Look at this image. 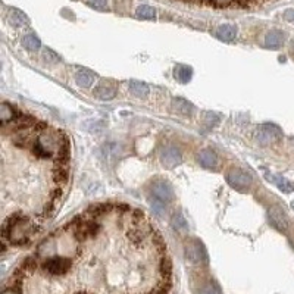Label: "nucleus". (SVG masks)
<instances>
[{
    "mask_svg": "<svg viewBox=\"0 0 294 294\" xmlns=\"http://www.w3.org/2000/svg\"><path fill=\"white\" fill-rule=\"evenodd\" d=\"M68 258L55 280H18L21 294H168L171 263L154 225L127 205L92 208L49 235Z\"/></svg>",
    "mask_w": 294,
    "mask_h": 294,
    "instance_id": "1",
    "label": "nucleus"
},
{
    "mask_svg": "<svg viewBox=\"0 0 294 294\" xmlns=\"http://www.w3.org/2000/svg\"><path fill=\"white\" fill-rule=\"evenodd\" d=\"M2 212L43 222L60 205L68 184V135L28 115L2 125ZM3 219V221H5Z\"/></svg>",
    "mask_w": 294,
    "mask_h": 294,
    "instance_id": "2",
    "label": "nucleus"
},
{
    "mask_svg": "<svg viewBox=\"0 0 294 294\" xmlns=\"http://www.w3.org/2000/svg\"><path fill=\"white\" fill-rule=\"evenodd\" d=\"M227 181L231 187L240 191V193H246L250 190L252 184H253V178L252 175L240 168H233L228 174H227Z\"/></svg>",
    "mask_w": 294,
    "mask_h": 294,
    "instance_id": "3",
    "label": "nucleus"
},
{
    "mask_svg": "<svg viewBox=\"0 0 294 294\" xmlns=\"http://www.w3.org/2000/svg\"><path fill=\"white\" fill-rule=\"evenodd\" d=\"M282 139V131L274 124H263L258 128V141L262 146H269Z\"/></svg>",
    "mask_w": 294,
    "mask_h": 294,
    "instance_id": "4",
    "label": "nucleus"
},
{
    "mask_svg": "<svg viewBox=\"0 0 294 294\" xmlns=\"http://www.w3.org/2000/svg\"><path fill=\"white\" fill-rule=\"evenodd\" d=\"M186 258L190 263H208L206 250L197 240H191L186 244Z\"/></svg>",
    "mask_w": 294,
    "mask_h": 294,
    "instance_id": "5",
    "label": "nucleus"
},
{
    "mask_svg": "<svg viewBox=\"0 0 294 294\" xmlns=\"http://www.w3.org/2000/svg\"><path fill=\"white\" fill-rule=\"evenodd\" d=\"M152 194L154 199H157L162 203H168L174 199V188L172 186L165 181V179H157L152 184Z\"/></svg>",
    "mask_w": 294,
    "mask_h": 294,
    "instance_id": "6",
    "label": "nucleus"
},
{
    "mask_svg": "<svg viewBox=\"0 0 294 294\" xmlns=\"http://www.w3.org/2000/svg\"><path fill=\"white\" fill-rule=\"evenodd\" d=\"M161 162H162L165 168L174 169L183 162V154L174 146H166L161 153Z\"/></svg>",
    "mask_w": 294,
    "mask_h": 294,
    "instance_id": "7",
    "label": "nucleus"
},
{
    "mask_svg": "<svg viewBox=\"0 0 294 294\" xmlns=\"http://www.w3.org/2000/svg\"><path fill=\"white\" fill-rule=\"evenodd\" d=\"M21 115V112H18L15 107L6 102H3L0 105V121H2V125H6V124H11L13 122L16 118Z\"/></svg>",
    "mask_w": 294,
    "mask_h": 294,
    "instance_id": "8",
    "label": "nucleus"
},
{
    "mask_svg": "<svg viewBox=\"0 0 294 294\" xmlns=\"http://www.w3.org/2000/svg\"><path fill=\"white\" fill-rule=\"evenodd\" d=\"M216 37L222 41H234L235 37H237V28L231 24H222L216 28Z\"/></svg>",
    "mask_w": 294,
    "mask_h": 294,
    "instance_id": "9",
    "label": "nucleus"
},
{
    "mask_svg": "<svg viewBox=\"0 0 294 294\" xmlns=\"http://www.w3.org/2000/svg\"><path fill=\"white\" fill-rule=\"evenodd\" d=\"M199 164L201 165L203 168H206V169L216 168V165H218V156H216V153L212 152L209 149L201 150V152L199 153Z\"/></svg>",
    "mask_w": 294,
    "mask_h": 294,
    "instance_id": "10",
    "label": "nucleus"
},
{
    "mask_svg": "<svg viewBox=\"0 0 294 294\" xmlns=\"http://www.w3.org/2000/svg\"><path fill=\"white\" fill-rule=\"evenodd\" d=\"M8 19H9L12 27H15V28H21V27H25V25L30 24L28 16L19 9H11L9 15H8Z\"/></svg>",
    "mask_w": 294,
    "mask_h": 294,
    "instance_id": "11",
    "label": "nucleus"
},
{
    "mask_svg": "<svg viewBox=\"0 0 294 294\" xmlns=\"http://www.w3.org/2000/svg\"><path fill=\"white\" fill-rule=\"evenodd\" d=\"M172 107L176 114H181V115H191L194 112V106L183 97H175L172 100Z\"/></svg>",
    "mask_w": 294,
    "mask_h": 294,
    "instance_id": "12",
    "label": "nucleus"
},
{
    "mask_svg": "<svg viewBox=\"0 0 294 294\" xmlns=\"http://www.w3.org/2000/svg\"><path fill=\"white\" fill-rule=\"evenodd\" d=\"M265 44L269 49H280L284 44V34L278 30H272L265 37Z\"/></svg>",
    "mask_w": 294,
    "mask_h": 294,
    "instance_id": "13",
    "label": "nucleus"
},
{
    "mask_svg": "<svg viewBox=\"0 0 294 294\" xmlns=\"http://www.w3.org/2000/svg\"><path fill=\"white\" fill-rule=\"evenodd\" d=\"M93 94L100 99V100H112L115 96H117V88L114 85H106V84H102L99 85L97 88H94Z\"/></svg>",
    "mask_w": 294,
    "mask_h": 294,
    "instance_id": "14",
    "label": "nucleus"
},
{
    "mask_svg": "<svg viewBox=\"0 0 294 294\" xmlns=\"http://www.w3.org/2000/svg\"><path fill=\"white\" fill-rule=\"evenodd\" d=\"M75 82H77L80 87L87 88V87L93 85L94 74L92 72V71H87V70L80 71V72H77V75H75Z\"/></svg>",
    "mask_w": 294,
    "mask_h": 294,
    "instance_id": "15",
    "label": "nucleus"
},
{
    "mask_svg": "<svg viewBox=\"0 0 294 294\" xmlns=\"http://www.w3.org/2000/svg\"><path fill=\"white\" fill-rule=\"evenodd\" d=\"M129 92L134 94L135 97H140V99L147 97L149 93H150L147 84L141 81H129Z\"/></svg>",
    "mask_w": 294,
    "mask_h": 294,
    "instance_id": "16",
    "label": "nucleus"
},
{
    "mask_svg": "<svg viewBox=\"0 0 294 294\" xmlns=\"http://www.w3.org/2000/svg\"><path fill=\"white\" fill-rule=\"evenodd\" d=\"M174 75H175V78L179 82H183V84H186L191 80V77H193V70L187 66V65H178L174 71Z\"/></svg>",
    "mask_w": 294,
    "mask_h": 294,
    "instance_id": "17",
    "label": "nucleus"
},
{
    "mask_svg": "<svg viewBox=\"0 0 294 294\" xmlns=\"http://www.w3.org/2000/svg\"><path fill=\"white\" fill-rule=\"evenodd\" d=\"M269 178H272L269 181H272V183L280 188L281 191H284V193H291V191H294V184L293 183H290L287 178H284V176L281 175H270Z\"/></svg>",
    "mask_w": 294,
    "mask_h": 294,
    "instance_id": "18",
    "label": "nucleus"
},
{
    "mask_svg": "<svg viewBox=\"0 0 294 294\" xmlns=\"http://www.w3.org/2000/svg\"><path fill=\"white\" fill-rule=\"evenodd\" d=\"M22 46L25 47L28 52H35V50H38V49H40V46H41V41H40V38H38L35 34H27V35H24Z\"/></svg>",
    "mask_w": 294,
    "mask_h": 294,
    "instance_id": "19",
    "label": "nucleus"
},
{
    "mask_svg": "<svg viewBox=\"0 0 294 294\" xmlns=\"http://www.w3.org/2000/svg\"><path fill=\"white\" fill-rule=\"evenodd\" d=\"M135 15H137V18H140V19H154V18H156V11H154V8H152V6L141 5V6L137 8Z\"/></svg>",
    "mask_w": 294,
    "mask_h": 294,
    "instance_id": "20",
    "label": "nucleus"
},
{
    "mask_svg": "<svg viewBox=\"0 0 294 294\" xmlns=\"http://www.w3.org/2000/svg\"><path fill=\"white\" fill-rule=\"evenodd\" d=\"M270 218H272V222L275 223L280 230H284V228H287V219H285V216H284V213L280 212L278 209H272L269 212Z\"/></svg>",
    "mask_w": 294,
    "mask_h": 294,
    "instance_id": "21",
    "label": "nucleus"
},
{
    "mask_svg": "<svg viewBox=\"0 0 294 294\" xmlns=\"http://www.w3.org/2000/svg\"><path fill=\"white\" fill-rule=\"evenodd\" d=\"M171 223H172L174 230H176V231H184L187 228V221L181 213H175L172 216V219H171Z\"/></svg>",
    "mask_w": 294,
    "mask_h": 294,
    "instance_id": "22",
    "label": "nucleus"
},
{
    "mask_svg": "<svg viewBox=\"0 0 294 294\" xmlns=\"http://www.w3.org/2000/svg\"><path fill=\"white\" fill-rule=\"evenodd\" d=\"M200 294H222V293H221V288H219L216 284L209 282V284H206V285H203V287H201Z\"/></svg>",
    "mask_w": 294,
    "mask_h": 294,
    "instance_id": "23",
    "label": "nucleus"
},
{
    "mask_svg": "<svg viewBox=\"0 0 294 294\" xmlns=\"http://www.w3.org/2000/svg\"><path fill=\"white\" fill-rule=\"evenodd\" d=\"M87 3L94 8V9H99V11H105L107 8V0H87Z\"/></svg>",
    "mask_w": 294,
    "mask_h": 294,
    "instance_id": "24",
    "label": "nucleus"
},
{
    "mask_svg": "<svg viewBox=\"0 0 294 294\" xmlns=\"http://www.w3.org/2000/svg\"><path fill=\"white\" fill-rule=\"evenodd\" d=\"M206 2L213 5V6H216V8H227V6L235 3V0H206Z\"/></svg>",
    "mask_w": 294,
    "mask_h": 294,
    "instance_id": "25",
    "label": "nucleus"
},
{
    "mask_svg": "<svg viewBox=\"0 0 294 294\" xmlns=\"http://www.w3.org/2000/svg\"><path fill=\"white\" fill-rule=\"evenodd\" d=\"M284 18H285L287 21L293 22L294 21V9H287V11L284 12Z\"/></svg>",
    "mask_w": 294,
    "mask_h": 294,
    "instance_id": "26",
    "label": "nucleus"
},
{
    "mask_svg": "<svg viewBox=\"0 0 294 294\" xmlns=\"http://www.w3.org/2000/svg\"><path fill=\"white\" fill-rule=\"evenodd\" d=\"M258 0H235V3H238L240 6H250L253 3H256Z\"/></svg>",
    "mask_w": 294,
    "mask_h": 294,
    "instance_id": "27",
    "label": "nucleus"
},
{
    "mask_svg": "<svg viewBox=\"0 0 294 294\" xmlns=\"http://www.w3.org/2000/svg\"><path fill=\"white\" fill-rule=\"evenodd\" d=\"M2 294H21V293H19V290H18V288H12V287H9V288L3 290V293Z\"/></svg>",
    "mask_w": 294,
    "mask_h": 294,
    "instance_id": "28",
    "label": "nucleus"
}]
</instances>
